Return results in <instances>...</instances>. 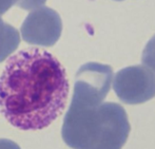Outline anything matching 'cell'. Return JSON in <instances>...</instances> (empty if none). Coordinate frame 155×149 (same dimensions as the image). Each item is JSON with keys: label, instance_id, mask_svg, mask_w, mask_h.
I'll return each instance as SVG.
<instances>
[{"label": "cell", "instance_id": "cell-9", "mask_svg": "<svg viewBox=\"0 0 155 149\" xmlns=\"http://www.w3.org/2000/svg\"><path fill=\"white\" fill-rule=\"evenodd\" d=\"M19 0H0V16L10 10L14 4L18 3Z\"/></svg>", "mask_w": 155, "mask_h": 149}, {"label": "cell", "instance_id": "cell-3", "mask_svg": "<svg viewBox=\"0 0 155 149\" xmlns=\"http://www.w3.org/2000/svg\"><path fill=\"white\" fill-rule=\"evenodd\" d=\"M112 86L120 102L143 104L155 96V74L145 65L130 66L115 74Z\"/></svg>", "mask_w": 155, "mask_h": 149}, {"label": "cell", "instance_id": "cell-2", "mask_svg": "<svg viewBox=\"0 0 155 149\" xmlns=\"http://www.w3.org/2000/svg\"><path fill=\"white\" fill-rule=\"evenodd\" d=\"M131 130L121 105H91L72 98L61 128L62 140L73 149H121Z\"/></svg>", "mask_w": 155, "mask_h": 149}, {"label": "cell", "instance_id": "cell-6", "mask_svg": "<svg viewBox=\"0 0 155 149\" xmlns=\"http://www.w3.org/2000/svg\"><path fill=\"white\" fill-rule=\"evenodd\" d=\"M20 43V35L13 25L0 17V63L6 59Z\"/></svg>", "mask_w": 155, "mask_h": 149}, {"label": "cell", "instance_id": "cell-11", "mask_svg": "<svg viewBox=\"0 0 155 149\" xmlns=\"http://www.w3.org/2000/svg\"><path fill=\"white\" fill-rule=\"evenodd\" d=\"M115 1H123V0H115Z\"/></svg>", "mask_w": 155, "mask_h": 149}, {"label": "cell", "instance_id": "cell-7", "mask_svg": "<svg viewBox=\"0 0 155 149\" xmlns=\"http://www.w3.org/2000/svg\"><path fill=\"white\" fill-rule=\"evenodd\" d=\"M143 65L148 67L155 74V35L146 45L141 56Z\"/></svg>", "mask_w": 155, "mask_h": 149}, {"label": "cell", "instance_id": "cell-5", "mask_svg": "<svg viewBox=\"0 0 155 149\" xmlns=\"http://www.w3.org/2000/svg\"><path fill=\"white\" fill-rule=\"evenodd\" d=\"M114 78L111 66L99 63H88L78 69L74 88L82 90L104 102L112 86Z\"/></svg>", "mask_w": 155, "mask_h": 149}, {"label": "cell", "instance_id": "cell-1", "mask_svg": "<svg viewBox=\"0 0 155 149\" xmlns=\"http://www.w3.org/2000/svg\"><path fill=\"white\" fill-rule=\"evenodd\" d=\"M70 85L59 60L27 48L11 56L0 76V111L20 130H40L62 113Z\"/></svg>", "mask_w": 155, "mask_h": 149}, {"label": "cell", "instance_id": "cell-4", "mask_svg": "<svg viewBox=\"0 0 155 149\" xmlns=\"http://www.w3.org/2000/svg\"><path fill=\"white\" fill-rule=\"evenodd\" d=\"M21 36L28 43L40 47H52L62 32V21L53 8L40 6L27 16L21 25Z\"/></svg>", "mask_w": 155, "mask_h": 149}, {"label": "cell", "instance_id": "cell-10", "mask_svg": "<svg viewBox=\"0 0 155 149\" xmlns=\"http://www.w3.org/2000/svg\"><path fill=\"white\" fill-rule=\"evenodd\" d=\"M0 149H20V147L11 140L0 139Z\"/></svg>", "mask_w": 155, "mask_h": 149}, {"label": "cell", "instance_id": "cell-8", "mask_svg": "<svg viewBox=\"0 0 155 149\" xmlns=\"http://www.w3.org/2000/svg\"><path fill=\"white\" fill-rule=\"evenodd\" d=\"M47 0H19L17 5L20 8L27 11H33L37 8H40L45 3Z\"/></svg>", "mask_w": 155, "mask_h": 149}]
</instances>
